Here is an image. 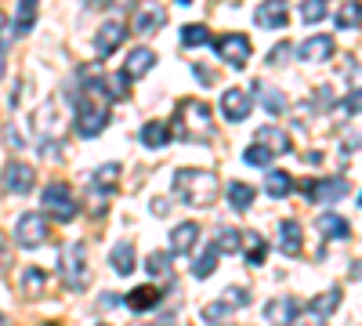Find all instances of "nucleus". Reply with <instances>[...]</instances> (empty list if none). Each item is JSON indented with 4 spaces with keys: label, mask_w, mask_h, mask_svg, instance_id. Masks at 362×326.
Masks as SVG:
<instances>
[{
    "label": "nucleus",
    "mask_w": 362,
    "mask_h": 326,
    "mask_svg": "<svg viewBox=\"0 0 362 326\" xmlns=\"http://www.w3.org/2000/svg\"><path fill=\"white\" fill-rule=\"evenodd\" d=\"M170 192H174V199H181L185 206H192V211H210V206L218 203V196H221V182H218L214 170L181 167V170H174V177H170Z\"/></svg>",
    "instance_id": "obj_1"
},
{
    "label": "nucleus",
    "mask_w": 362,
    "mask_h": 326,
    "mask_svg": "<svg viewBox=\"0 0 362 326\" xmlns=\"http://www.w3.org/2000/svg\"><path fill=\"white\" fill-rule=\"evenodd\" d=\"M109 116H112V102L105 95V87H102V76H90L83 87H80V95H76V134L80 138H98L105 127H109Z\"/></svg>",
    "instance_id": "obj_2"
},
{
    "label": "nucleus",
    "mask_w": 362,
    "mask_h": 326,
    "mask_svg": "<svg viewBox=\"0 0 362 326\" xmlns=\"http://www.w3.org/2000/svg\"><path fill=\"white\" fill-rule=\"evenodd\" d=\"M167 131L181 141H210L214 138V112L203 98H181L174 105V124H167Z\"/></svg>",
    "instance_id": "obj_3"
},
{
    "label": "nucleus",
    "mask_w": 362,
    "mask_h": 326,
    "mask_svg": "<svg viewBox=\"0 0 362 326\" xmlns=\"http://www.w3.org/2000/svg\"><path fill=\"white\" fill-rule=\"evenodd\" d=\"M40 206H44L40 214L44 218H54L58 225H66V221H73L80 214V203H76V196H73V189L66 182H51L40 192Z\"/></svg>",
    "instance_id": "obj_4"
},
{
    "label": "nucleus",
    "mask_w": 362,
    "mask_h": 326,
    "mask_svg": "<svg viewBox=\"0 0 362 326\" xmlns=\"http://www.w3.org/2000/svg\"><path fill=\"white\" fill-rule=\"evenodd\" d=\"M62 264V283L73 290V293H83L87 283H90V261H87V247L83 243H69L58 257Z\"/></svg>",
    "instance_id": "obj_5"
},
{
    "label": "nucleus",
    "mask_w": 362,
    "mask_h": 326,
    "mask_svg": "<svg viewBox=\"0 0 362 326\" xmlns=\"http://www.w3.org/2000/svg\"><path fill=\"white\" fill-rule=\"evenodd\" d=\"M15 247H22V250H40L47 240H51V225H47V218L44 214H22L18 221H15Z\"/></svg>",
    "instance_id": "obj_6"
},
{
    "label": "nucleus",
    "mask_w": 362,
    "mask_h": 326,
    "mask_svg": "<svg viewBox=\"0 0 362 326\" xmlns=\"http://www.w3.org/2000/svg\"><path fill=\"white\" fill-rule=\"evenodd\" d=\"M210 44H214V54L221 58L225 66H232V69H247L250 66L254 47H250V37L247 33H225V37L210 40Z\"/></svg>",
    "instance_id": "obj_7"
},
{
    "label": "nucleus",
    "mask_w": 362,
    "mask_h": 326,
    "mask_svg": "<svg viewBox=\"0 0 362 326\" xmlns=\"http://www.w3.org/2000/svg\"><path fill=\"white\" fill-rule=\"evenodd\" d=\"M300 192L308 196L312 206H329L348 196V182L344 177H308L305 185H300Z\"/></svg>",
    "instance_id": "obj_8"
},
{
    "label": "nucleus",
    "mask_w": 362,
    "mask_h": 326,
    "mask_svg": "<svg viewBox=\"0 0 362 326\" xmlns=\"http://www.w3.org/2000/svg\"><path fill=\"white\" fill-rule=\"evenodd\" d=\"M0 185H4V192H11V196H29L33 185H37V170L29 163H22V160H11L4 170H0Z\"/></svg>",
    "instance_id": "obj_9"
},
{
    "label": "nucleus",
    "mask_w": 362,
    "mask_h": 326,
    "mask_svg": "<svg viewBox=\"0 0 362 326\" xmlns=\"http://www.w3.org/2000/svg\"><path fill=\"white\" fill-rule=\"evenodd\" d=\"M250 109H254V98H250L247 87H228L221 95V116L228 124H243L250 116Z\"/></svg>",
    "instance_id": "obj_10"
},
{
    "label": "nucleus",
    "mask_w": 362,
    "mask_h": 326,
    "mask_svg": "<svg viewBox=\"0 0 362 326\" xmlns=\"http://www.w3.org/2000/svg\"><path fill=\"white\" fill-rule=\"evenodd\" d=\"M124 40H127V25L119 18H109V22L98 25V33H95V54L109 58V54H116V47H124Z\"/></svg>",
    "instance_id": "obj_11"
},
{
    "label": "nucleus",
    "mask_w": 362,
    "mask_h": 326,
    "mask_svg": "<svg viewBox=\"0 0 362 326\" xmlns=\"http://www.w3.org/2000/svg\"><path fill=\"white\" fill-rule=\"evenodd\" d=\"M163 25H167V8L163 4H141V8H134L131 29L138 37H153V33H160Z\"/></svg>",
    "instance_id": "obj_12"
},
{
    "label": "nucleus",
    "mask_w": 362,
    "mask_h": 326,
    "mask_svg": "<svg viewBox=\"0 0 362 326\" xmlns=\"http://www.w3.org/2000/svg\"><path fill=\"white\" fill-rule=\"evenodd\" d=\"M254 145H261V149L276 160V156H286L290 149H293V141H290V134L283 131V127H276V124H268V127H261L257 134H254Z\"/></svg>",
    "instance_id": "obj_13"
},
{
    "label": "nucleus",
    "mask_w": 362,
    "mask_h": 326,
    "mask_svg": "<svg viewBox=\"0 0 362 326\" xmlns=\"http://www.w3.org/2000/svg\"><path fill=\"white\" fill-rule=\"evenodd\" d=\"M293 54L300 58V62H308V66H319V62H326V58L334 54V37H329V33H315L300 47H293Z\"/></svg>",
    "instance_id": "obj_14"
},
{
    "label": "nucleus",
    "mask_w": 362,
    "mask_h": 326,
    "mask_svg": "<svg viewBox=\"0 0 362 326\" xmlns=\"http://www.w3.org/2000/svg\"><path fill=\"white\" fill-rule=\"evenodd\" d=\"M297 315H300V305L290 298V293H283V298H272V301L264 305V322H268V326H290V322H297Z\"/></svg>",
    "instance_id": "obj_15"
},
{
    "label": "nucleus",
    "mask_w": 362,
    "mask_h": 326,
    "mask_svg": "<svg viewBox=\"0 0 362 326\" xmlns=\"http://www.w3.org/2000/svg\"><path fill=\"white\" fill-rule=\"evenodd\" d=\"M163 298H167V293H163L160 286H134L131 293H124V305H127L134 315H145V312L160 308V305H163Z\"/></svg>",
    "instance_id": "obj_16"
},
{
    "label": "nucleus",
    "mask_w": 362,
    "mask_h": 326,
    "mask_svg": "<svg viewBox=\"0 0 362 326\" xmlns=\"http://www.w3.org/2000/svg\"><path fill=\"white\" fill-rule=\"evenodd\" d=\"M153 66H156V51L141 44V47H134V51L127 54V62H124V69H119V76H124V80L131 83V80H141Z\"/></svg>",
    "instance_id": "obj_17"
},
{
    "label": "nucleus",
    "mask_w": 362,
    "mask_h": 326,
    "mask_svg": "<svg viewBox=\"0 0 362 326\" xmlns=\"http://www.w3.org/2000/svg\"><path fill=\"white\" fill-rule=\"evenodd\" d=\"M254 22L261 29H283L290 22V8L283 4V0H264V4H257V11H254Z\"/></svg>",
    "instance_id": "obj_18"
},
{
    "label": "nucleus",
    "mask_w": 362,
    "mask_h": 326,
    "mask_svg": "<svg viewBox=\"0 0 362 326\" xmlns=\"http://www.w3.org/2000/svg\"><path fill=\"white\" fill-rule=\"evenodd\" d=\"M239 254H243V261L250 264V269H261L264 257H268L264 235H257V232H239Z\"/></svg>",
    "instance_id": "obj_19"
},
{
    "label": "nucleus",
    "mask_w": 362,
    "mask_h": 326,
    "mask_svg": "<svg viewBox=\"0 0 362 326\" xmlns=\"http://www.w3.org/2000/svg\"><path fill=\"white\" fill-rule=\"evenodd\" d=\"M196 243H199V225H196V221L174 225V232H170V254H174V257H177V254H192Z\"/></svg>",
    "instance_id": "obj_20"
},
{
    "label": "nucleus",
    "mask_w": 362,
    "mask_h": 326,
    "mask_svg": "<svg viewBox=\"0 0 362 326\" xmlns=\"http://www.w3.org/2000/svg\"><path fill=\"white\" fill-rule=\"evenodd\" d=\"M109 264L116 276H131L138 269V254H134V243L131 240H119L112 250H109Z\"/></svg>",
    "instance_id": "obj_21"
},
{
    "label": "nucleus",
    "mask_w": 362,
    "mask_h": 326,
    "mask_svg": "<svg viewBox=\"0 0 362 326\" xmlns=\"http://www.w3.org/2000/svg\"><path fill=\"white\" fill-rule=\"evenodd\" d=\"M279 250L286 257H297L300 250H305V232H300V221H293V218L279 221Z\"/></svg>",
    "instance_id": "obj_22"
},
{
    "label": "nucleus",
    "mask_w": 362,
    "mask_h": 326,
    "mask_svg": "<svg viewBox=\"0 0 362 326\" xmlns=\"http://www.w3.org/2000/svg\"><path fill=\"white\" fill-rule=\"evenodd\" d=\"M37 11H40L37 0H18V8H15V22H11V29H8V40H11V37H25L29 29L37 25Z\"/></svg>",
    "instance_id": "obj_23"
},
{
    "label": "nucleus",
    "mask_w": 362,
    "mask_h": 326,
    "mask_svg": "<svg viewBox=\"0 0 362 326\" xmlns=\"http://www.w3.org/2000/svg\"><path fill=\"white\" fill-rule=\"evenodd\" d=\"M90 189L98 196H112L119 189V163H102L90 170Z\"/></svg>",
    "instance_id": "obj_24"
},
{
    "label": "nucleus",
    "mask_w": 362,
    "mask_h": 326,
    "mask_svg": "<svg viewBox=\"0 0 362 326\" xmlns=\"http://www.w3.org/2000/svg\"><path fill=\"white\" fill-rule=\"evenodd\" d=\"M319 232L326 235L329 243H341V240H351V225L341 218V214H334V211H326V214H319Z\"/></svg>",
    "instance_id": "obj_25"
},
{
    "label": "nucleus",
    "mask_w": 362,
    "mask_h": 326,
    "mask_svg": "<svg viewBox=\"0 0 362 326\" xmlns=\"http://www.w3.org/2000/svg\"><path fill=\"white\" fill-rule=\"evenodd\" d=\"M341 308V286H329V290H322L319 298H312L308 301V312H312V319H326V315H334Z\"/></svg>",
    "instance_id": "obj_26"
},
{
    "label": "nucleus",
    "mask_w": 362,
    "mask_h": 326,
    "mask_svg": "<svg viewBox=\"0 0 362 326\" xmlns=\"http://www.w3.org/2000/svg\"><path fill=\"white\" fill-rule=\"evenodd\" d=\"M141 145L145 149H167L170 145V131H167V120H148L145 127H141Z\"/></svg>",
    "instance_id": "obj_27"
},
{
    "label": "nucleus",
    "mask_w": 362,
    "mask_h": 326,
    "mask_svg": "<svg viewBox=\"0 0 362 326\" xmlns=\"http://www.w3.org/2000/svg\"><path fill=\"white\" fill-rule=\"evenodd\" d=\"M254 196H257V192H254V185H243V182H228V189H225L228 206H232V211H239V214L254 206Z\"/></svg>",
    "instance_id": "obj_28"
},
{
    "label": "nucleus",
    "mask_w": 362,
    "mask_h": 326,
    "mask_svg": "<svg viewBox=\"0 0 362 326\" xmlns=\"http://www.w3.org/2000/svg\"><path fill=\"white\" fill-rule=\"evenodd\" d=\"M290 192H293V177H290L286 170H276V167H272V170L264 174V196L283 199V196H290Z\"/></svg>",
    "instance_id": "obj_29"
},
{
    "label": "nucleus",
    "mask_w": 362,
    "mask_h": 326,
    "mask_svg": "<svg viewBox=\"0 0 362 326\" xmlns=\"http://www.w3.org/2000/svg\"><path fill=\"white\" fill-rule=\"evenodd\" d=\"M18 286H22L25 298H44V290H47V276L37 269V264H29V269H22V276H18Z\"/></svg>",
    "instance_id": "obj_30"
},
{
    "label": "nucleus",
    "mask_w": 362,
    "mask_h": 326,
    "mask_svg": "<svg viewBox=\"0 0 362 326\" xmlns=\"http://www.w3.org/2000/svg\"><path fill=\"white\" fill-rule=\"evenodd\" d=\"M250 91H254L250 98H257V102H261V105H264V109H268L272 116H279V112L286 109V98H283V95L276 91V87H268V83H261V80H257V83L250 87Z\"/></svg>",
    "instance_id": "obj_31"
},
{
    "label": "nucleus",
    "mask_w": 362,
    "mask_h": 326,
    "mask_svg": "<svg viewBox=\"0 0 362 326\" xmlns=\"http://www.w3.org/2000/svg\"><path fill=\"white\" fill-rule=\"evenodd\" d=\"M145 272L156 279H174V254L170 250H156L145 257Z\"/></svg>",
    "instance_id": "obj_32"
},
{
    "label": "nucleus",
    "mask_w": 362,
    "mask_h": 326,
    "mask_svg": "<svg viewBox=\"0 0 362 326\" xmlns=\"http://www.w3.org/2000/svg\"><path fill=\"white\" fill-rule=\"evenodd\" d=\"M203 44H210V29L203 22L181 25V47H203Z\"/></svg>",
    "instance_id": "obj_33"
},
{
    "label": "nucleus",
    "mask_w": 362,
    "mask_h": 326,
    "mask_svg": "<svg viewBox=\"0 0 362 326\" xmlns=\"http://www.w3.org/2000/svg\"><path fill=\"white\" fill-rule=\"evenodd\" d=\"M214 272H218V250H214V243H210V247L196 257V264H192V276H196V279H210Z\"/></svg>",
    "instance_id": "obj_34"
},
{
    "label": "nucleus",
    "mask_w": 362,
    "mask_h": 326,
    "mask_svg": "<svg viewBox=\"0 0 362 326\" xmlns=\"http://www.w3.org/2000/svg\"><path fill=\"white\" fill-rule=\"evenodd\" d=\"M228 319H232V308L221 305V301H210V305H203V312H199V322H206V326H221V322H228Z\"/></svg>",
    "instance_id": "obj_35"
},
{
    "label": "nucleus",
    "mask_w": 362,
    "mask_h": 326,
    "mask_svg": "<svg viewBox=\"0 0 362 326\" xmlns=\"http://www.w3.org/2000/svg\"><path fill=\"white\" fill-rule=\"evenodd\" d=\"M102 87H105V95H109V102H124V98H131V91H127V80L124 76H102Z\"/></svg>",
    "instance_id": "obj_36"
},
{
    "label": "nucleus",
    "mask_w": 362,
    "mask_h": 326,
    "mask_svg": "<svg viewBox=\"0 0 362 326\" xmlns=\"http://www.w3.org/2000/svg\"><path fill=\"white\" fill-rule=\"evenodd\" d=\"M358 22H362V8L355 4V0L341 4V11H337V29H358Z\"/></svg>",
    "instance_id": "obj_37"
},
{
    "label": "nucleus",
    "mask_w": 362,
    "mask_h": 326,
    "mask_svg": "<svg viewBox=\"0 0 362 326\" xmlns=\"http://www.w3.org/2000/svg\"><path fill=\"white\" fill-rule=\"evenodd\" d=\"M254 298H250V290L247 286H228L225 290V298H221V305H228L232 312H239V308H247Z\"/></svg>",
    "instance_id": "obj_38"
},
{
    "label": "nucleus",
    "mask_w": 362,
    "mask_h": 326,
    "mask_svg": "<svg viewBox=\"0 0 362 326\" xmlns=\"http://www.w3.org/2000/svg\"><path fill=\"white\" fill-rule=\"evenodd\" d=\"M218 254H239V228H221L218 240H214Z\"/></svg>",
    "instance_id": "obj_39"
},
{
    "label": "nucleus",
    "mask_w": 362,
    "mask_h": 326,
    "mask_svg": "<svg viewBox=\"0 0 362 326\" xmlns=\"http://www.w3.org/2000/svg\"><path fill=\"white\" fill-rule=\"evenodd\" d=\"M326 15H329V8L322 4V0H305V4H300V18L312 22V25H315V22H322Z\"/></svg>",
    "instance_id": "obj_40"
},
{
    "label": "nucleus",
    "mask_w": 362,
    "mask_h": 326,
    "mask_svg": "<svg viewBox=\"0 0 362 326\" xmlns=\"http://www.w3.org/2000/svg\"><path fill=\"white\" fill-rule=\"evenodd\" d=\"M243 160H247L250 167H272V156L261 149V145H254V141H250V149L243 153Z\"/></svg>",
    "instance_id": "obj_41"
},
{
    "label": "nucleus",
    "mask_w": 362,
    "mask_h": 326,
    "mask_svg": "<svg viewBox=\"0 0 362 326\" xmlns=\"http://www.w3.org/2000/svg\"><path fill=\"white\" fill-rule=\"evenodd\" d=\"M358 98H362V95H358V87H351L348 98L341 102V109H337V112H341V116H351V120H355V116H358Z\"/></svg>",
    "instance_id": "obj_42"
},
{
    "label": "nucleus",
    "mask_w": 362,
    "mask_h": 326,
    "mask_svg": "<svg viewBox=\"0 0 362 326\" xmlns=\"http://www.w3.org/2000/svg\"><path fill=\"white\" fill-rule=\"evenodd\" d=\"M290 54H293L290 44H276V47L264 54V62H268V66H283V58H290Z\"/></svg>",
    "instance_id": "obj_43"
},
{
    "label": "nucleus",
    "mask_w": 362,
    "mask_h": 326,
    "mask_svg": "<svg viewBox=\"0 0 362 326\" xmlns=\"http://www.w3.org/2000/svg\"><path fill=\"white\" fill-rule=\"evenodd\" d=\"M329 105H334V87H315L312 109H329Z\"/></svg>",
    "instance_id": "obj_44"
},
{
    "label": "nucleus",
    "mask_w": 362,
    "mask_h": 326,
    "mask_svg": "<svg viewBox=\"0 0 362 326\" xmlns=\"http://www.w3.org/2000/svg\"><path fill=\"white\" fill-rule=\"evenodd\" d=\"M4 51H8V18L0 11V58H4Z\"/></svg>",
    "instance_id": "obj_45"
},
{
    "label": "nucleus",
    "mask_w": 362,
    "mask_h": 326,
    "mask_svg": "<svg viewBox=\"0 0 362 326\" xmlns=\"http://www.w3.org/2000/svg\"><path fill=\"white\" fill-rule=\"evenodd\" d=\"M192 76H196L199 83H214V73H210V69H203V66H192Z\"/></svg>",
    "instance_id": "obj_46"
},
{
    "label": "nucleus",
    "mask_w": 362,
    "mask_h": 326,
    "mask_svg": "<svg viewBox=\"0 0 362 326\" xmlns=\"http://www.w3.org/2000/svg\"><path fill=\"white\" fill-rule=\"evenodd\" d=\"M148 326H177V312H163L156 322H148Z\"/></svg>",
    "instance_id": "obj_47"
},
{
    "label": "nucleus",
    "mask_w": 362,
    "mask_h": 326,
    "mask_svg": "<svg viewBox=\"0 0 362 326\" xmlns=\"http://www.w3.org/2000/svg\"><path fill=\"white\" fill-rule=\"evenodd\" d=\"M8 264H11V254H8L4 240H0V272H8Z\"/></svg>",
    "instance_id": "obj_48"
},
{
    "label": "nucleus",
    "mask_w": 362,
    "mask_h": 326,
    "mask_svg": "<svg viewBox=\"0 0 362 326\" xmlns=\"http://www.w3.org/2000/svg\"><path fill=\"white\" fill-rule=\"evenodd\" d=\"M167 211H170V203H167V199H153V214H156V218H163Z\"/></svg>",
    "instance_id": "obj_49"
},
{
    "label": "nucleus",
    "mask_w": 362,
    "mask_h": 326,
    "mask_svg": "<svg viewBox=\"0 0 362 326\" xmlns=\"http://www.w3.org/2000/svg\"><path fill=\"white\" fill-rule=\"evenodd\" d=\"M4 134H8V141H11V149H22V138H18V134H15V127H8V131H4Z\"/></svg>",
    "instance_id": "obj_50"
},
{
    "label": "nucleus",
    "mask_w": 362,
    "mask_h": 326,
    "mask_svg": "<svg viewBox=\"0 0 362 326\" xmlns=\"http://www.w3.org/2000/svg\"><path fill=\"white\" fill-rule=\"evenodd\" d=\"M293 326H326V319H305V322H293Z\"/></svg>",
    "instance_id": "obj_51"
},
{
    "label": "nucleus",
    "mask_w": 362,
    "mask_h": 326,
    "mask_svg": "<svg viewBox=\"0 0 362 326\" xmlns=\"http://www.w3.org/2000/svg\"><path fill=\"white\" fill-rule=\"evenodd\" d=\"M0 326H8V315L4 312H0Z\"/></svg>",
    "instance_id": "obj_52"
},
{
    "label": "nucleus",
    "mask_w": 362,
    "mask_h": 326,
    "mask_svg": "<svg viewBox=\"0 0 362 326\" xmlns=\"http://www.w3.org/2000/svg\"><path fill=\"white\" fill-rule=\"evenodd\" d=\"M0 76H4V58H0Z\"/></svg>",
    "instance_id": "obj_53"
},
{
    "label": "nucleus",
    "mask_w": 362,
    "mask_h": 326,
    "mask_svg": "<svg viewBox=\"0 0 362 326\" xmlns=\"http://www.w3.org/2000/svg\"><path fill=\"white\" fill-rule=\"evenodd\" d=\"M95 326H109V322H95Z\"/></svg>",
    "instance_id": "obj_54"
}]
</instances>
